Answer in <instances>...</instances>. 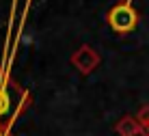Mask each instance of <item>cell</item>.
<instances>
[{"label":"cell","mask_w":149,"mask_h":136,"mask_svg":"<svg viewBox=\"0 0 149 136\" xmlns=\"http://www.w3.org/2000/svg\"><path fill=\"white\" fill-rule=\"evenodd\" d=\"M115 132L119 136H145V130H143V125L138 123V119L130 117V114H125V117H121L119 121H117Z\"/></svg>","instance_id":"obj_4"},{"label":"cell","mask_w":149,"mask_h":136,"mask_svg":"<svg viewBox=\"0 0 149 136\" xmlns=\"http://www.w3.org/2000/svg\"><path fill=\"white\" fill-rule=\"evenodd\" d=\"M71 65H74L80 74L89 76V74H93L95 67L100 65V54H97L91 45H80V48L71 54Z\"/></svg>","instance_id":"obj_3"},{"label":"cell","mask_w":149,"mask_h":136,"mask_svg":"<svg viewBox=\"0 0 149 136\" xmlns=\"http://www.w3.org/2000/svg\"><path fill=\"white\" fill-rule=\"evenodd\" d=\"M136 119H138V123L143 125V130H145V136H149V106H147V104L138 108Z\"/></svg>","instance_id":"obj_5"},{"label":"cell","mask_w":149,"mask_h":136,"mask_svg":"<svg viewBox=\"0 0 149 136\" xmlns=\"http://www.w3.org/2000/svg\"><path fill=\"white\" fill-rule=\"evenodd\" d=\"M108 24H110V28L115 30V33H130V30H134L136 28V24H138V11L134 7H132L130 2H119V4H115V7L108 11Z\"/></svg>","instance_id":"obj_2"},{"label":"cell","mask_w":149,"mask_h":136,"mask_svg":"<svg viewBox=\"0 0 149 136\" xmlns=\"http://www.w3.org/2000/svg\"><path fill=\"white\" fill-rule=\"evenodd\" d=\"M11 89H13L11 78L4 74V69L0 67V125L4 128V132H9L13 121L33 104V97H30V93H26V91L15 102L13 95H11Z\"/></svg>","instance_id":"obj_1"},{"label":"cell","mask_w":149,"mask_h":136,"mask_svg":"<svg viewBox=\"0 0 149 136\" xmlns=\"http://www.w3.org/2000/svg\"><path fill=\"white\" fill-rule=\"evenodd\" d=\"M0 136H7V132H4V128L0 125Z\"/></svg>","instance_id":"obj_6"}]
</instances>
